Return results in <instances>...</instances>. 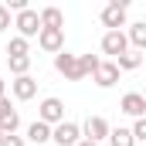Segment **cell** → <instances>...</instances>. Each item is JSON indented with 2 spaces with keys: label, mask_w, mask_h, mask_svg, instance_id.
<instances>
[{
  "label": "cell",
  "mask_w": 146,
  "mask_h": 146,
  "mask_svg": "<svg viewBox=\"0 0 146 146\" xmlns=\"http://www.w3.org/2000/svg\"><path fill=\"white\" fill-rule=\"evenodd\" d=\"M109 146H136V139H133V129H126V126L112 129V133H109Z\"/></svg>",
  "instance_id": "ac0fdd59"
},
{
  "label": "cell",
  "mask_w": 146,
  "mask_h": 146,
  "mask_svg": "<svg viewBox=\"0 0 146 146\" xmlns=\"http://www.w3.org/2000/svg\"><path fill=\"white\" fill-rule=\"evenodd\" d=\"M126 51H129L126 31H106V34H102V54H109V61H119Z\"/></svg>",
  "instance_id": "277c9868"
},
{
  "label": "cell",
  "mask_w": 146,
  "mask_h": 146,
  "mask_svg": "<svg viewBox=\"0 0 146 146\" xmlns=\"http://www.w3.org/2000/svg\"><path fill=\"white\" fill-rule=\"evenodd\" d=\"M143 58H146L143 51H133V48H129L115 65H119V72H136V68H143Z\"/></svg>",
  "instance_id": "2e32d148"
},
{
  "label": "cell",
  "mask_w": 146,
  "mask_h": 146,
  "mask_svg": "<svg viewBox=\"0 0 146 146\" xmlns=\"http://www.w3.org/2000/svg\"><path fill=\"white\" fill-rule=\"evenodd\" d=\"M109 133H112V126H109V119H102V115H88V119L82 122V136L92 139V143L109 139Z\"/></svg>",
  "instance_id": "52a82bcc"
},
{
  "label": "cell",
  "mask_w": 146,
  "mask_h": 146,
  "mask_svg": "<svg viewBox=\"0 0 146 146\" xmlns=\"http://www.w3.org/2000/svg\"><path fill=\"white\" fill-rule=\"evenodd\" d=\"M78 146H99V143H92V139H82V143H78Z\"/></svg>",
  "instance_id": "cb8c5ba5"
},
{
  "label": "cell",
  "mask_w": 146,
  "mask_h": 146,
  "mask_svg": "<svg viewBox=\"0 0 146 146\" xmlns=\"http://www.w3.org/2000/svg\"><path fill=\"white\" fill-rule=\"evenodd\" d=\"M10 92H14L17 102H31V99L37 95V78H31V75L14 78V82H10Z\"/></svg>",
  "instance_id": "8fae6325"
},
{
  "label": "cell",
  "mask_w": 146,
  "mask_h": 146,
  "mask_svg": "<svg viewBox=\"0 0 146 146\" xmlns=\"http://www.w3.org/2000/svg\"><path fill=\"white\" fill-rule=\"evenodd\" d=\"M119 65H115V61H102V65H99V72L92 75V82H95V85H99V88H112V85H115V82H119Z\"/></svg>",
  "instance_id": "7c38bea8"
},
{
  "label": "cell",
  "mask_w": 146,
  "mask_h": 146,
  "mask_svg": "<svg viewBox=\"0 0 146 146\" xmlns=\"http://www.w3.org/2000/svg\"><path fill=\"white\" fill-rule=\"evenodd\" d=\"M37 119H41V122H48L51 129H54V126H61V122H65V102H61L58 95L41 99V106H37Z\"/></svg>",
  "instance_id": "7a4b0ae2"
},
{
  "label": "cell",
  "mask_w": 146,
  "mask_h": 146,
  "mask_svg": "<svg viewBox=\"0 0 146 146\" xmlns=\"http://www.w3.org/2000/svg\"><path fill=\"white\" fill-rule=\"evenodd\" d=\"M78 61H82L85 78H88V75H95V72H99V65H102V58H99V54H78Z\"/></svg>",
  "instance_id": "ffe728a7"
},
{
  "label": "cell",
  "mask_w": 146,
  "mask_h": 146,
  "mask_svg": "<svg viewBox=\"0 0 146 146\" xmlns=\"http://www.w3.org/2000/svg\"><path fill=\"white\" fill-rule=\"evenodd\" d=\"M27 51H31V41L21 34L10 37V44H7V58H27Z\"/></svg>",
  "instance_id": "e0dca14e"
},
{
  "label": "cell",
  "mask_w": 146,
  "mask_h": 146,
  "mask_svg": "<svg viewBox=\"0 0 146 146\" xmlns=\"http://www.w3.org/2000/svg\"><path fill=\"white\" fill-rule=\"evenodd\" d=\"M7 27H14V21H10V10H7V3H0V31H7Z\"/></svg>",
  "instance_id": "7402d4cb"
},
{
  "label": "cell",
  "mask_w": 146,
  "mask_h": 146,
  "mask_svg": "<svg viewBox=\"0 0 146 146\" xmlns=\"http://www.w3.org/2000/svg\"><path fill=\"white\" fill-rule=\"evenodd\" d=\"M24 139H27V143H34V146L51 143V126H48V122H41V119H34V122L24 129Z\"/></svg>",
  "instance_id": "4fadbf2b"
},
{
  "label": "cell",
  "mask_w": 146,
  "mask_h": 146,
  "mask_svg": "<svg viewBox=\"0 0 146 146\" xmlns=\"http://www.w3.org/2000/svg\"><path fill=\"white\" fill-rule=\"evenodd\" d=\"M37 48L48 51V54H61V51H65V31H51V27H44V31L37 34Z\"/></svg>",
  "instance_id": "9c48e42d"
},
{
  "label": "cell",
  "mask_w": 146,
  "mask_h": 146,
  "mask_svg": "<svg viewBox=\"0 0 146 146\" xmlns=\"http://www.w3.org/2000/svg\"><path fill=\"white\" fill-rule=\"evenodd\" d=\"M119 109L126 112V115H133V119H146V99H143V92H126V95L119 99Z\"/></svg>",
  "instance_id": "30bf717a"
},
{
  "label": "cell",
  "mask_w": 146,
  "mask_h": 146,
  "mask_svg": "<svg viewBox=\"0 0 146 146\" xmlns=\"http://www.w3.org/2000/svg\"><path fill=\"white\" fill-rule=\"evenodd\" d=\"M44 27L65 31V14H61L58 7H44V10H41V31H44Z\"/></svg>",
  "instance_id": "9a60e30c"
},
{
  "label": "cell",
  "mask_w": 146,
  "mask_h": 146,
  "mask_svg": "<svg viewBox=\"0 0 146 146\" xmlns=\"http://www.w3.org/2000/svg\"><path fill=\"white\" fill-rule=\"evenodd\" d=\"M143 99H146V88H143Z\"/></svg>",
  "instance_id": "4316f807"
},
{
  "label": "cell",
  "mask_w": 146,
  "mask_h": 146,
  "mask_svg": "<svg viewBox=\"0 0 146 146\" xmlns=\"http://www.w3.org/2000/svg\"><path fill=\"white\" fill-rule=\"evenodd\" d=\"M143 65H146V58H143Z\"/></svg>",
  "instance_id": "83f0119b"
},
{
  "label": "cell",
  "mask_w": 146,
  "mask_h": 146,
  "mask_svg": "<svg viewBox=\"0 0 146 146\" xmlns=\"http://www.w3.org/2000/svg\"><path fill=\"white\" fill-rule=\"evenodd\" d=\"M82 139H85V136H82V126H78V122H68V119L51 129V143L54 146H78Z\"/></svg>",
  "instance_id": "5b68a950"
},
{
  "label": "cell",
  "mask_w": 146,
  "mask_h": 146,
  "mask_svg": "<svg viewBox=\"0 0 146 146\" xmlns=\"http://www.w3.org/2000/svg\"><path fill=\"white\" fill-rule=\"evenodd\" d=\"M54 72L65 75L68 82H82L85 72H82V61H78V54H68V51H61V54H54Z\"/></svg>",
  "instance_id": "8992f818"
},
{
  "label": "cell",
  "mask_w": 146,
  "mask_h": 146,
  "mask_svg": "<svg viewBox=\"0 0 146 146\" xmlns=\"http://www.w3.org/2000/svg\"><path fill=\"white\" fill-rule=\"evenodd\" d=\"M126 37H129V48H133V51H143V54H146V21H136V24H129Z\"/></svg>",
  "instance_id": "5bb4252c"
},
{
  "label": "cell",
  "mask_w": 146,
  "mask_h": 146,
  "mask_svg": "<svg viewBox=\"0 0 146 146\" xmlns=\"http://www.w3.org/2000/svg\"><path fill=\"white\" fill-rule=\"evenodd\" d=\"M7 68H10V75H14V78L27 75V72H31V54H27V58H7Z\"/></svg>",
  "instance_id": "d6986e66"
},
{
  "label": "cell",
  "mask_w": 146,
  "mask_h": 146,
  "mask_svg": "<svg viewBox=\"0 0 146 146\" xmlns=\"http://www.w3.org/2000/svg\"><path fill=\"white\" fill-rule=\"evenodd\" d=\"M0 143H3V133H0Z\"/></svg>",
  "instance_id": "484cf974"
},
{
  "label": "cell",
  "mask_w": 146,
  "mask_h": 146,
  "mask_svg": "<svg viewBox=\"0 0 146 146\" xmlns=\"http://www.w3.org/2000/svg\"><path fill=\"white\" fill-rule=\"evenodd\" d=\"M17 129H21V115L10 106V99L3 95V99H0V133H3V136H14Z\"/></svg>",
  "instance_id": "ba28073f"
},
{
  "label": "cell",
  "mask_w": 146,
  "mask_h": 146,
  "mask_svg": "<svg viewBox=\"0 0 146 146\" xmlns=\"http://www.w3.org/2000/svg\"><path fill=\"white\" fill-rule=\"evenodd\" d=\"M0 99H3V78H0Z\"/></svg>",
  "instance_id": "d4e9b609"
},
{
  "label": "cell",
  "mask_w": 146,
  "mask_h": 146,
  "mask_svg": "<svg viewBox=\"0 0 146 146\" xmlns=\"http://www.w3.org/2000/svg\"><path fill=\"white\" fill-rule=\"evenodd\" d=\"M126 17H129V3L126 0H109L102 7V27H109V31H122Z\"/></svg>",
  "instance_id": "6da1fadb"
},
{
  "label": "cell",
  "mask_w": 146,
  "mask_h": 146,
  "mask_svg": "<svg viewBox=\"0 0 146 146\" xmlns=\"http://www.w3.org/2000/svg\"><path fill=\"white\" fill-rule=\"evenodd\" d=\"M133 139H136V146H146V119H133Z\"/></svg>",
  "instance_id": "44dd1931"
},
{
  "label": "cell",
  "mask_w": 146,
  "mask_h": 146,
  "mask_svg": "<svg viewBox=\"0 0 146 146\" xmlns=\"http://www.w3.org/2000/svg\"><path fill=\"white\" fill-rule=\"evenodd\" d=\"M14 27H17V34L21 37H37L41 34V10L34 7H27V10H21V14H14Z\"/></svg>",
  "instance_id": "3957f363"
},
{
  "label": "cell",
  "mask_w": 146,
  "mask_h": 146,
  "mask_svg": "<svg viewBox=\"0 0 146 146\" xmlns=\"http://www.w3.org/2000/svg\"><path fill=\"white\" fill-rule=\"evenodd\" d=\"M0 146H27V139L14 133V136H3V143H0Z\"/></svg>",
  "instance_id": "603a6c76"
}]
</instances>
